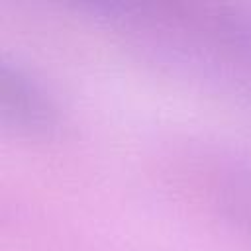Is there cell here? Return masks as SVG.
<instances>
[{"label":"cell","mask_w":251,"mask_h":251,"mask_svg":"<svg viewBox=\"0 0 251 251\" xmlns=\"http://www.w3.org/2000/svg\"><path fill=\"white\" fill-rule=\"evenodd\" d=\"M4 112L14 114V122L18 126H45L49 124V108L39 92H35L33 84H29L18 71L10 75L4 69Z\"/></svg>","instance_id":"cell-1"}]
</instances>
